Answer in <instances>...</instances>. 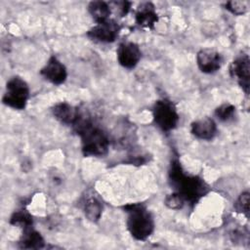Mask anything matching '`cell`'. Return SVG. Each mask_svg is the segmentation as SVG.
<instances>
[{
  "label": "cell",
  "instance_id": "8992f818",
  "mask_svg": "<svg viewBox=\"0 0 250 250\" xmlns=\"http://www.w3.org/2000/svg\"><path fill=\"white\" fill-rule=\"evenodd\" d=\"M230 76L236 80L246 95L250 89V59L248 55L237 57L229 65Z\"/></svg>",
  "mask_w": 250,
  "mask_h": 250
},
{
  "label": "cell",
  "instance_id": "44dd1931",
  "mask_svg": "<svg viewBox=\"0 0 250 250\" xmlns=\"http://www.w3.org/2000/svg\"><path fill=\"white\" fill-rule=\"evenodd\" d=\"M165 204L171 209H180L184 206L185 200L180 194L173 192L165 198Z\"/></svg>",
  "mask_w": 250,
  "mask_h": 250
},
{
  "label": "cell",
  "instance_id": "ac0fdd59",
  "mask_svg": "<svg viewBox=\"0 0 250 250\" xmlns=\"http://www.w3.org/2000/svg\"><path fill=\"white\" fill-rule=\"evenodd\" d=\"M215 114L218 119H220L221 121L227 122L231 120L234 117L235 107L229 103H225L216 108Z\"/></svg>",
  "mask_w": 250,
  "mask_h": 250
},
{
  "label": "cell",
  "instance_id": "6da1fadb",
  "mask_svg": "<svg viewBox=\"0 0 250 250\" xmlns=\"http://www.w3.org/2000/svg\"><path fill=\"white\" fill-rule=\"evenodd\" d=\"M169 183L175 192L180 194L185 202L196 204L209 191L207 184L198 176L185 173L179 159L171 161L169 169Z\"/></svg>",
  "mask_w": 250,
  "mask_h": 250
},
{
  "label": "cell",
  "instance_id": "9a60e30c",
  "mask_svg": "<svg viewBox=\"0 0 250 250\" xmlns=\"http://www.w3.org/2000/svg\"><path fill=\"white\" fill-rule=\"evenodd\" d=\"M88 10L92 18L97 23L109 20L111 14L110 5L104 1H92L88 6Z\"/></svg>",
  "mask_w": 250,
  "mask_h": 250
},
{
  "label": "cell",
  "instance_id": "4fadbf2b",
  "mask_svg": "<svg viewBox=\"0 0 250 250\" xmlns=\"http://www.w3.org/2000/svg\"><path fill=\"white\" fill-rule=\"evenodd\" d=\"M52 112L56 119L66 125H73L79 115V110L65 102L56 104L52 108Z\"/></svg>",
  "mask_w": 250,
  "mask_h": 250
},
{
  "label": "cell",
  "instance_id": "9c48e42d",
  "mask_svg": "<svg viewBox=\"0 0 250 250\" xmlns=\"http://www.w3.org/2000/svg\"><path fill=\"white\" fill-rule=\"evenodd\" d=\"M196 62L198 68L204 73H214L218 71L222 65L223 59L219 52L214 49H201L196 55Z\"/></svg>",
  "mask_w": 250,
  "mask_h": 250
},
{
  "label": "cell",
  "instance_id": "7a4b0ae2",
  "mask_svg": "<svg viewBox=\"0 0 250 250\" xmlns=\"http://www.w3.org/2000/svg\"><path fill=\"white\" fill-rule=\"evenodd\" d=\"M72 126L81 138L84 156L101 157L106 154L109 146L108 138L101 128L93 123L90 116L79 112Z\"/></svg>",
  "mask_w": 250,
  "mask_h": 250
},
{
  "label": "cell",
  "instance_id": "7c38bea8",
  "mask_svg": "<svg viewBox=\"0 0 250 250\" xmlns=\"http://www.w3.org/2000/svg\"><path fill=\"white\" fill-rule=\"evenodd\" d=\"M158 17L155 7L151 2L142 3L136 12V22L145 28H153L157 22Z\"/></svg>",
  "mask_w": 250,
  "mask_h": 250
},
{
  "label": "cell",
  "instance_id": "2e32d148",
  "mask_svg": "<svg viewBox=\"0 0 250 250\" xmlns=\"http://www.w3.org/2000/svg\"><path fill=\"white\" fill-rule=\"evenodd\" d=\"M102 204L96 197H88L83 204V211L86 218L91 222H97L102 216Z\"/></svg>",
  "mask_w": 250,
  "mask_h": 250
},
{
  "label": "cell",
  "instance_id": "8fae6325",
  "mask_svg": "<svg viewBox=\"0 0 250 250\" xmlns=\"http://www.w3.org/2000/svg\"><path fill=\"white\" fill-rule=\"evenodd\" d=\"M191 134L199 140H211L217 132V125L210 117H203L191 123Z\"/></svg>",
  "mask_w": 250,
  "mask_h": 250
},
{
  "label": "cell",
  "instance_id": "277c9868",
  "mask_svg": "<svg viewBox=\"0 0 250 250\" xmlns=\"http://www.w3.org/2000/svg\"><path fill=\"white\" fill-rule=\"evenodd\" d=\"M29 98V88L27 83L21 77H12L6 84V92L2 102L14 109H24Z\"/></svg>",
  "mask_w": 250,
  "mask_h": 250
},
{
  "label": "cell",
  "instance_id": "5b68a950",
  "mask_svg": "<svg viewBox=\"0 0 250 250\" xmlns=\"http://www.w3.org/2000/svg\"><path fill=\"white\" fill-rule=\"evenodd\" d=\"M154 123L164 132L175 129L179 122V114L174 103L168 99H160L152 107Z\"/></svg>",
  "mask_w": 250,
  "mask_h": 250
},
{
  "label": "cell",
  "instance_id": "3957f363",
  "mask_svg": "<svg viewBox=\"0 0 250 250\" xmlns=\"http://www.w3.org/2000/svg\"><path fill=\"white\" fill-rule=\"evenodd\" d=\"M128 213L127 229L137 240L147 239L154 229V222L149 211L140 203L129 204L124 207Z\"/></svg>",
  "mask_w": 250,
  "mask_h": 250
},
{
  "label": "cell",
  "instance_id": "d6986e66",
  "mask_svg": "<svg viewBox=\"0 0 250 250\" xmlns=\"http://www.w3.org/2000/svg\"><path fill=\"white\" fill-rule=\"evenodd\" d=\"M249 192L244 191L239 195L236 202L234 203V208L236 212L245 215L246 218H249Z\"/></svg>",
  "mask_w": 250,
  "mask_h": 250
},
{
  "label": "cell",
  "instance_id": "5bb4252c",
  "mask_svg": "<svg viewBox=\"0 0 250 250\" xmlns=\"http://www.w3.org/2000/svg\"><path fill=\"white\" fill-rule=\"evenodd\" d=\"M19 244L23 249H39L44 247L45 241L38 231L29 228L23 230Z\"/></svg>",
  "mask_w": 250,
  "mask_h": 250
},
{
  "label": "cell",
  "instance_id": "ba28073f",
  "mask_svg": "<svg viewBox=\"0 0 250 250\" xmlns=\"http://www.w3.org/2000/svg\"><path fill=\"white\" fill-rule=\"evenodd\" d=\"M117 61L125 68L131 69L135 67L141 60L142 52L139 46L130 41L122 42L117 49Z\"/></svg>",
  "mask_w": 250,
  "mask_h": 250
},
{
  "label": "cell",
  "instance_id": "7402d4cb",
  "mask_svg": "<svg viewBox=\"0 0 250 250\" xmlns=\"http://www.w3.org/2000/svg\"><path fill=\"white\" fill-rule=\"evenodd\" d=\"M111 4L115 5V8H117V12L121 15V17L125 16L128 13L131 6V3L127 1H117V2H112Z\"/></svg>",
  "mask_w": 250,
  "mask_h": 250
},
{
  "label": "cell",
  "instance_id": "52a82bcc",
  "mask_svg": "<svg viewBox=\"0 0 250 250\" xmlns=\"http://www.w3.org/2000/svg\"><path fill=\"white\" fill-rule=\"evenodd\" d=\"M119 30L120 27L117 22L109 19L104 22L97 23L90 28L87 32V36L96 42L110 43L115 41Z\"/></svg>",
  "mask_w": 250,
  "mask_h": 250
},
{
  "label": "cell",
  "instance_id": "30bf717a",
  "mask_svg": "<svg viewBox=\"0 0 250 250\" xmlns=\"http://www.w3.org/2000/svg\"><path fill=\"white\" fill-rule=\"evenodd\" d=\"M40 74L55 85L62 84L67 77V71L64 64L56 57H51L48 60L47 63L41 68Z\"/></svg>",
  "mask_w": 250,
  "mask_h": 250
},
{
  "label": "cell",
  "instance_id": "e0dca14e",
  "mask_svg": "<svg viewBox=\"0 0 250 250\" xmlns=\"http://www.w3.org/2000/svg\"><path fill=\"white\" fill-rule=\"evenodd\" d=\"M10 223L14 226L21 228L23 230L31 228L32 226V217L26 210L16 211L10 220Z\"/></svg>",
  "mask_w": 250,
  "mask_h": 250
},
{
  "label": "cell",
  "instance_id": "ffe728a7",
  "mask_svg": "<svg viewBox=\"0 0 250 250\" xmlns=\"http://www.w3.org/2000/svg\"><path fill=\"white\" fill-rule=\"evenodd\" d=\"M226 9L236 16L243 15L248 10L247 1H229L226 3Z\"/></svg>",
  "mask_w": 250,
  "mask_h": 250
}]
</instances>
